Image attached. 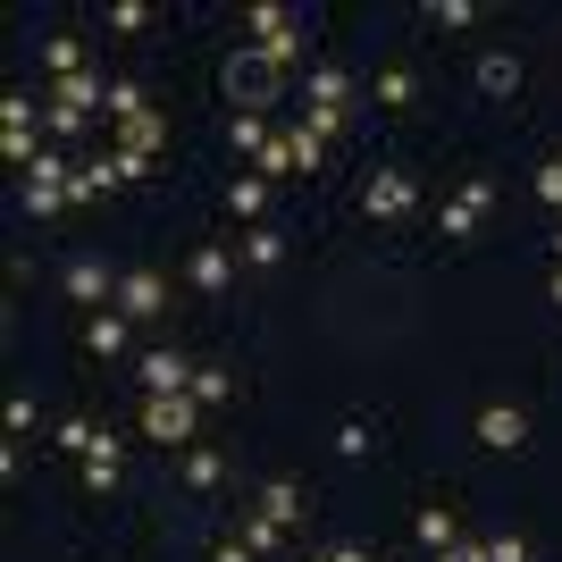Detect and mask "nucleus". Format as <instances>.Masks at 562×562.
<instances>
[{"label":"nucleus","mask_w":562,"mask_h":562,"mask_svg":"<svg viewBox=\"0 0 562 562\" xmlns=\"http://www.w3.org/2000/svg\"><path fill=\"white\" fill-rule=\"evenodd\" d=\"M85 487H93V495H110V487H117V437H101V446L85 453Z\"/></svg>","instance_id":"aec40b11"},{"label":"nucleus","mask_w":562,"mask_h":562,"mask_svg":"<svg viewBox=\"0 0 562 562\" xmlns=\"http://www.w3.org/2000/svg\"><path fill=\"white\" fill-rule=\"evenodd\" d=\"M546 294H554V303H562V269H554V285H546Z\"/></svg>","instance_id":"37998d69"},{"label":"nucleus","mask_w":562,"mask_h":562,"mask_svg":"<svg viewBox=\"0 0 562 562\" xmlns=\"http://www.w3.org/2000/svg\"><path fill=\"white\" fill-rule=\"evenodd\" d=\"M143 437L193 446V437H202V403H193V395H151V403H143Z\"/></svg>","instance_id":"20e7f679"},{"label":"nucleus","mask_w":562,"mask_h":562,"mask_svg":"<svg viewBox=\"0 0 562 562\" xmlns=\"http://www.w3.org/2000/svg\"><path fill=\"white\" fill-rule=\"evenodd\" d=\"M0 135H34V93H0Z\"/></svg>","instance_id":"a878e982"},{"label":"nucleus","mask_w":562,"mask_h":562,"mask_svg":"<svg viewBox=\"0 0 562 562\" xmlns=\"http://www.w3.org/2000/svg\"><path fill=\"white\" fill-rule=\"evenodd\" d=\"M85 345H93L101 361H117V352H126V319H117V311H93V319H85Z\"/></svg>","instance_id":"dca6fc26"},{"label":"nucleus","mask_w":562,"mask_h":562,"mask_svg":"<svg viewBox=\"0 0 562 562\" xmlns=\"http://www.w3.org/2000/svg\"><path fill=\"white\" fill-rule=\"evenodd\" d=\"M420 211V177L412 168H370L361 177V218H378V227H395V218Z\"/></svg>","instance_id":"f03ea898"},{"label":"nucleus","mask_w":562,"mask_h":562,"mask_svg":"<svg viewBox=\"0 0 562 562\" xmlns=\"http://www.w3.org/2000/svg\"><path fill=\"white\" fill-rule=\"evenodd\" d=\"M554 160H562V151H554Z\"/></svg>","instance_id":"a18cd8bd"},{"label":"nucleus","mask_w":562,"mask_h":562,"mask_svg":"<svg viewBox=\"0 0 562 562\" xmlns=\"http://www.w3.org/2000/svg\"><path fill=\"white\" fill-rule=\"evenodd\" d=\"M43 59H50V85H59V76H85V43H76V34H50Z\"/></svg>","instance_id":"412c9836"},{"label":"nucleus","mask_w":562,"mask_h":562,"mask_svg":"<svg viewBox=\"0 0 562 562\" xmlns=\"http://www.w3.org/2000/svg\"><path fill=\"white\" fill-rule=\"evenodd\" d=\"M370 446H378V428H370V420H345V428H336V453H345V462H361Z\"/></svg>","instance_id":"c85d7f7f"},{"label":"nucleus","mask_w":562,"mask_h":562,"mask_svg":"<svg viewBox=\"0 0 562 562\" xmlns=\"http://www.w3.org/2000/svg\"><path fill=\"white\" fill-rule=\"evenodd\" d=\"M135 378L151 386V395H186V386H193V361H186V352H143Z\"/></svg>","instance_id":"9d476101"},{"label":"nucleus","mask_w":562,"mask_h":562,"mask_svg":"<svg viewBox=\"0 0 562 562\" xmlns=\"http://www.w3.org/2000/svg\"><path fill=\"white\" fill-rule=\"evenodd\" d=\"M186 278L202 285V294H227V285H235V252H227V244H202V252H193V269H186Z\"/></svg>","instance_id":"ddd939ff"},{"label":"nucleus","mask_w":562,"mask_h":562,"mask_svg":"<svg viewBox=\"0 0 562 562\" xmlns=\"http://www.w3.org/2000/svg\"><path fill=\"white\" fill-rule=\"evenodd\" d=\"M218 85H227V101H235V110H269V101H278V85H285V68H278V59H269V50H252V43H244V50H227V68H218Z\"/></svg>","instance_id":"f257e3e1"},{"label":"nucleus","mask_w":562,"mask_h":562,"mask_svg":"<svg viewBox=\"0 0 562 562\" xmlns=\"http://www.w3.org/2000/svg\"><path fill=\"white\" fill-rule=\"evenodd\" d=\"M428 25H453V34H462V25H479V9H470V0H437V9H428Z\"/></svg>","instance_id":"f704fd0d"},{"label":"nucleus","mask_w":562,"mask_h":562,"mask_svg":"<svg viewBox=\"0 0 562 562\" xmlns=\"http://www.w3.org/2000/svg\"><path fill=\"white\" fill-rule=\"evenodd\" d=\"M479 93H495V101L520 93V59L513 50H487V59H479Z\"/></svg>","instance_id":"4468645a"},{"label":"nucleus","mask_w":562,"mask_h":562,"mask_svg":"<svg viewBox=\"0 0 562 562\" xmlns=\"http://www.w3.org/2000/svg\"><path fill=\"white\" fill-rule=\"evenodd\" d=\"M25 211H34V218H59V211H68V186H25Z\"/></svg>","instance_id":"473e14b6"},{"label":"nucleus","mask_w":562,"mask_h":562,"mask_svg":"<svg viewBox=\"0 0 562 562\" xmlns=\"http://www.w3.org/2000/svg\"><path fill=\"white\" fill-rule=\"evenodd\" d=\"M68 303H93V311H101V303H117V278L101 269L93 252H76V260H68Z\"/></svg>","instance_id":"1a4fd4ad"},{"label":"nucleus","mask_w":562,"mask_h":562,"mask_svg":"<svg viewBox=\"0 0 562 562\" xmlns=\"http://www.w3.org/2000/svg\"><path fill=\"white\" fill-rule=\"evenodd\" d=\"M252 177H260V186H269V177H303V168H294V135H278V143H269V151L252 160Z\"/></svg>","instance_id":"5701e85b"},{"label":"nucleus","mask_w":562,"mask_h":562,"mask_svg":"<svg viewBox=\"0 0 562 562\" xmlns=\"http://www.w3.org/2000/svg\"><path fill=\"white\" fill-rule=\"evenodd\" d=\"M538 202H554V211H562V160L538 168Z\"/></svg>","instance_id":"58836bf2"},{"label":"nucleus","mask_w":562,"mask_h":562,"mask_svg":"<svg viewBox=\"0 0 562 562\" xmlns=\"http://www.w3.org/2000/svg\"><path fill=\"white\" fill-rule=\"evenodd\" d=\"M244 25H252V50H269L278 68H294V59H303V18H294V9L260 0V9H244Z\"/></svg>","instance_id":"7ed1b4c3"},{"label":"nucleus","mask_w":562,"mask_h":562,"mask_svg":"<svg viewBox=\"0 0 562 562\" xmlns=\"http://www.w3.org/2000/svg\"><path fill=\"white\" fill-rule=\"evenodd\" d=\"M235 546H252V554H278V546H285V529H278L269 513H244V520H235Z\"/></svg>","instance_id":"f3484780"},{"label":"nucleus","mask_w":562,"mask_h":562,"mask_svg":"<svg viewBox=\"0 0 562 562\" xmlns=\"http://www.w3.org/2000/svg\"><path fill=\"white\" fill-rule=\"evenodd\" d=\"M244 260H252V269H278V260H285V235L252 227V235H244Z\"/></svg>","instance_id":"bb28decb"},{"label":"nucleus","mask_w":562,"mask_h":562,"mask_svg":"<svg viewBox=\"0 0 562 562\" xmlns=\"http://www.w3.org/2000/svg\"><path fill=\"white\" fill-rule=\"evenodd\" d=\"M160 311H168L160 269H126V278H117V319H160Z\"/></svg>","instance_id":"0eeeda50"},{"label":"nucleus","mask_w":562,"mask_h":562,"mask_svg":"<svg viewBox=\"0 0 562 562\" xmlns=\"http://www.w3.org/2000/svg\"><path fill=\"white\" fill-rule=\"evenodd\" d=\"M143 25H151V9H143V0H117V9H110V34H143Z\"/></svg>","instance_id":"c9c22d12"},{"label":"nucleus","mask_w":562,"mask_h":562,"mask_svg":"<svg viewBox=\"0 0 562 562\" xmlns=\"http://www.w3.org/2000/svg\"><path fill=\"white\" fill-rule=\"evenodd\" d=\"M487 562H529V538H513V529H504V538H487Z\"/></svg>","instance_id":"4c0bfd02"},{"label":"nucleus","mask_w":562,"mask_h":562,"mask_svg":"<svg viewBox=\"0 0 562 562\" xmlns=\"http://www.w3.org/2000/svg\"><path fill=\"white\" fill-rule=\"evenodd\" d=\"M269 143H278V126H269V117H252V110H227V151L244 168L260 160V151H269Z\"/></svg>","instance_id":"f8f14e48"},{"label":"nucleus","mask_w":562,"mask_h":562,"mask_svg":"<svg viewBox=\"0 0 562 562\" xmlns=\"http://www.w3.org/2000/svg\"><path fill=\"white\" fill-rule=\"evenodd\" d=\"M59 446H68V453H76V462H85V453H93V446H101V428H93V420H59Z\"/></svg>","instance_id":"72a5a7b5"},{"label":"nucleus","mask_w":562,"mask_h":562,"mask_svg":"<svg viewBox=\"0 0 562 562\" xmlns=\"http://www.w3.org/2000/svg\"><path fill=\"white\" fill-rule=\"evenodd\" d=\"M319 562H370V554H352V546H328V554H319Z\"/></svg>","instance_id":"79ce46f5"},{"label":"nucleus","mask_w":562,"mask_h":562,"mask_svg":"<svg viewBox=\"0 0 562 562\" xmlns=\"http://www.w3.org/2000/svg\"><path fill=\"white\" fill-rule=\"evenodd\" d=\"M303 126H311L319 143H336V135H345V110H311V101H303Z\"/></svg>","instance_id":"e433bc0d"},{"label":"nucleus","mask_w":562,"mask_h":562,"mask_svg":"<svg viewBox=\"0 0 562 562\" xmlns=\"http://www.w3.org/2000/svg\"><path fill=\"white\" fill-rule=\"evenodd\" d=\"M101 110H110L117 126H126V117H143L151 101H143V85H110V101H101Z\"/></svg>","instance_id":"c756f323"},{"label":"nucleus","mask_w":562,"mask_h":562,"mask_svg":"<svg viewBox=\"0 0 562 562\" xmlns=\"http://www.w3.org/2000/svg\"><path fill=\"white\" fill-rule=\"evenodd\" d=\"M0 160H9V168H25V177H34V160H43V143H34V135H0Z\"/></svg>","instance_id":"7c9ffc66"},{"label":"nucleus","mask_w":562,"mask_h":562,"mask_svg":"<svg viewBox=\"0 0 562 562\" xmlns=\"http://www.w3.org/2000/svg\"><path fill=\"white\" fill-rule=\"evenodd\" d=\"M218 479H227V462H218V446H193V453H186V487H202V495H211Z\"/></svg>","instance_id":"4be33fe9"},{"label":"nucleus","mask_w":562,"mask_h":562,"mask_svg":"<svg viewBox=\"0 0 562 562\" xmlns=\"http://www.w3.org/2000/svg\"><path fill=\"white\" fill-rule=\"evenodd\" d=\"M260 202H269V186H260V177H227V218H244V227H252Z\"/></svg>","instance_id":"6ab92c4d"},{"label":"nucleus","mask_w":562,"mask_h":562,"mask_svg":"<svg viewBox=\"0 0 562 562\" xmlns=\"http://www.w3.org/2000/svg\"><path fill=\"white\" fill-rule=\"evenodd\" d=\"M252 513H269V520H278V529H294V520H303V487H294V479H269Z\"/></svg>","instance_id":"2eb2a0df"},{"label":"nucleus","mask_w":562,"mask_h":562,"mask_svg":"<svg viewBox=\"0 0 562 562\" xmlns=\"http://www.w3.org/2000/svg\"><path fill=\"white\" fill-rule=\"evenodd\" d=\"M211 562H260V554H252V546H235V538H227V546H218Z\"/></svg>","instance_id":"a19ab883"},{"label":"nucleus","mask_w":562,"mask_h":562,"mask_svg":"<svg viewBox=\"0 0 562 562\" xmlns=\"http://www.w3.org/2000/svg\"><path fill=\"white\" fill-rule=\"evenodd\" d=\"M285 135H294V168H303V177H311V168H319V160H328V143L311 135V126H285Z\"/></svg>","instance_id":"2f4dec72"},{"label":"nucleus","mask_w":562,"mask_h":562,"mask_svg":"<svg viewBox=\"0 0 562 562\" xmlns=\"http://www.w3.org/2000/svg\"><path fill=\"white\" fill-rule=\"evenodd\" d=\"M554 269H562V227H554Z\"/></svg>","instance_id":"c03bdc74"},{"label":"nucleus","mask_w":562,"mask_h":562,"mask_svg":"<svg viewBox=\"0 0 562 562\" xmlns=\"http://www.w3.org/2000/svg\"><path fill=\"white\" fill-rule=\"evenodd\" d=\"M479 446H487V453H520V446H529V412L487 403V412H479Z\"/></svg>","instance_id":"6e6552de"},{"label":"nucleus","mask_w":562,"mask_h":562,"mask_svg":"<svg viewBox=\"0 0 562 562\" xmlns=\"http://www.w3.org/2000/svg\"><path fill=\"white\" fill-rule=\"evenodd\" d=\"M117 151H126V160H160V151H168V117L160 110L126 117V126H117Z\"/></svg>","instance_id":"9b49d317"},{"label":"nucleus","mask_w":562,"mask_h":562,"mask_svg":"<svg viewBox=\"0 0 562 562\" xmlns=\"http://www.w3.org/2000/svg\"><path fill=\"white\" fill-rule=\"evenodd\" d=\"M303 93H311V110H345L352 76H345V68H311V85H303Z\"/></svg>","instance_id":"a211bd4d"},{"label":"nucleus","mask_w":562,"mask_h":562,"mask_svg":"<svg viewBox=\"0 0 562 562\" xmlns=\"http://www.w3.org/2000/svg\"><path fill=\"white\" fill-rule=\"evenodd\" d=\"M487 211H495V186H487V177H470V186L453 193L446 211H437V235H453V244H470V235H479V218H487Z\"/></svg>","instance_id":"423d86ee"},{"label":"nucleus","mask_w":562,"mask_h":562,"mask_svg":"<svg viewBox=\"0 0 562 562\" xmlns=\"http://www.w3.org/2000/svg\"><path fill=\"white\" fill-rule=\"evenodd\" d=\"M412 93H420V76H412V68H386V76H378V101H386V110H412Z\"/></svg>","instance_id":"393cba45"},{"label":"nucleus","mask_w":562,"mask_h":562,"mask_svg":"<svg viewBox=\"0 0 562 562\" xmlns=\"http://www.w3.org/2000/svg\"><path fill=\"white\" fill-rule=\"evenodd\" d=\"M186 395L202 403V412H211V403H227V395H235V378H227V370H193V386H186Z\"/></svg>","instance_id":"cd10ccee"},{"label":"nucleus","mask_w":562,"mask_h":562,"mask_svg":"<svg viewBox=\"0 0 562 562\" xmlns=\"http://www.w3.org/2000/svg\"><path fill=\"white\" fill-rule=\"evenodd\" d=\"M93 101H110V85H101L93 68H85V76H59V85H50V135H76Z\"/></svg>","instance_id":"39448f33"},{"label":"nucleus","mask_w":562,"mask_h":562,"mask_svg":"<svg viewBox=\"0 0 562 562\" xmlns=\"http://www.w3.org/2000/svg\"><path fill=\"white\" fill-rule=\"evenodd\" d=\"M437 562H487V546H446Z\"/></svg>","instance_id":"ea45409f"},{"label":"nucleus","mask_w":562,"mask_h":562,"mask_svg":"<svg viewBox=\"0 0 562 562\" xmlns=\"http://www.w3.org/2000/svg\"><path fill=\"white\" fill-rule=\"evenodd\" d=\"M420 546H428V554L462 546V538H453V513H446V504H428V513H420Z\"/></svg>","instance_id":"b1692460"}]
</instances>
